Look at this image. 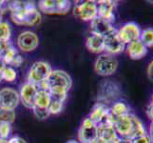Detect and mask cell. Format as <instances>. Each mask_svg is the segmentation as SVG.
Returning <instances> with one entry per match:
<instances>
[{"label":"cell","mask_w":153,"mask_h":143,"mask_svg":"<svg viewBox=\"0 0 153 143\" xmlns=\"http://www.w3.org/2000/svg\"><path fill=\"white\" fill-rule=\"evenodd\" d=\"M10 132H12V124L6 122H0V139L8 140Z\"/></svg>","instance_id":"f1b7e54d"},{"label":"cell","mask_w":153,"mask_h":143,"mask_svg":"<svg viewBox=\"0 0 153 143\" xmlns=\"http://www.w3.org/2000/svg\"><path fill=\"white\" fill-rule=\"evenodd\" d=\"M146 73H147V76H149V80L153 81V60H151L149 62V66H147Z\"/></svg>","instance_id":"836d02e7"},{"label":"cell","mask_w":153,"mask_h":143,"mask_svg":"<svg viewBox=\"0 0 153 143\" xmlns=\"http://www.w3.org/2000/svg\"><path fill=\"white\" fill-rule=\"evenodd\" d=\"M147 135L149 136L150 139H151V143H153V121H151L149 127V131H147Z\"/></svg>","instance_id":"e575fe53"},{"label":"cell","mask_w":153,"mask_h":143,"mask_svg":"<svg viewBox=\"0 0 153 143\" xmlns=\"http://www.w3.org/2000/svg\"><path fill=\"white\" fill-rule=\"evenodd\" d=\"M8 9L13 21L17 25L33 27L40 24L42 20L41 13L34 2L13 1L8 4Z\"/></svg>","instance_id":"6da1fadb"},{"label":"cell","mask_w":153,"mask_h":143,"mask_svg":"<svg viewBox=\"0 0 153 143\" xmlns=\"http://www.w3.org/2000/svg\"><path fill=\"white\" fill-rule=\"evenodd\" d=\"M108 143H126V142H125V140L123 139H121L120 136H117L116 139H114L112 141H110Z\"/></svg>","instance_id":"d590c367"},{"label":"cell","mask_w":153,"mask_h":143,"mask_svg":"<svg viewBox=\"0 0 153 143\" xmlns=\"http://www.w3.org/2000/svg\"><path fill=\"white\" fill-rule=\"evenodd\" d=\"M31 110H33V115H35V118L40 119V120L47 119L51 115V114L49 113V110L45 109V108H39V107H36V106H34V107Z\"/></svg>","instance_id":"f546056e"},{"label":"cell","mask_w":153,"mask_h":143,"mask_svg":"<svg viewBox=\"0 0 153 143\" xmlns=\"http://www.w3.org/2000/svg\"><path fill=\"white\" fill-rule=\"evenodd\" d=\"M7 143H27L24 139L20 136H13L7 140Z\"/></svg>","instance_id":"1f68e13d"},{"label":"cell","mask_w":153,"mask_h":143,"mask_svg":"<svg viewBox=\"0 0 153 143\" xmlns=\"http://www.w3.org/2000/svg\"><path fill=\"white\" fill-rule=\"evenodd\" d=\"M92 143H107V142L104 141L103 139H100V137H97V139H96L95 140H94Z\"/></svg>","instance_id":"8d00e7d4"},{"label":"cell","mask_w":153,"mask_h":143,"mask_svg":"<svg viewBox=\"0 0 153 143\" xmlns=\"http://www.w3.org/2000/svg\"><path fill=\"white\" fill-rule=\"evenodd\" d=\"M86 46L88 50L93 54H104V37L96 34H91L87 38Z\"/></svg>","instance_id":"ffe728a7"},{"label":"cell","mask_w":153,"mask_h":143,"mask_svg":"<svg viewBox=\"0 0 153 143\" xmlns=\"http://www.w3.org/2000/svg\"><path fill=\"white\" fill-rule=\"evenodd\" d=\"M131 118H132V132H131L130 139H129L130 142L132 139H136V137L147 135V130L145 127L143 121L138 116H136L134 114L131 115Z\"/></svg>","instance_id":"7402d4cb"},{"label":"cell","mask_w":153,"mask_h":143,"mask_svg":"<svg viewBox=\"0 0 153 143\" xmlns=\"http://www.w3.org/2000/svg\"><path fill=\"white\" fill-rule=\"evenodd\" d=\"M73 14L85 22H91L98 16L97 2L93 0H87L76 4L73 9Z\"/></svg>","instance_id":"8992f818"},{"label":"cell","mask_w":153,"mask_h":143,"mask_svg":"<svg viewBox=\"0 0 153 143\" xmlns=\"http://www.w3.org/2000/svg\"><path fill=\"white\" fill-rule=\"evenodd\" d=\"M126 51V45L123 43L117 34V30L114 33L104 37V52L110 55L122 54Z\"/></svg>","instance_id":"8fae6325"},{"label":"cell","mask_w":153,"mask_h":143,"mask_svg":"<svg viewBox=\"0 0 153 143\" xmlns=\"http://www.w3.org/2000/svg\"><path fill=\"white\" fill-rule=\"evenodd\" d=\"M62 109H63V102L51 98V103L49 104V107H48L49 113L51 115H57L61 112Z\"/></svg>","instance_id":"83f0119b"},{"label":"cell","mask_w":153,"mask_h":143,"mask_svg":"<svg viewBox=\"0 0 153 143\" xmlns=\"http://www.w3.org/2000/svg\"><path fill=\"white\" fill-rule=\"evenodd\" d=\"M97 137V125L88 118H85L78 131V141L80 143H92Z\"/></svg>","instance_id":"ba28073f"},{"label":"cell","mask_w":153,"mask_h":143,"mask_svg":"<svg viewBox=\"0 0 153 143\" xmlns=\"http://www.w3.org/2000/svg\"><path fill=\"white\" fill-rule=\"evenodd\" d=\"M108 111H109V107L108 105L101 102H97L93 106L91 112L88 115V118L96 125H99L100 123L104 122L105 120L107 115L108 114Z\"/></svg>","instance_id":"ac0fdd59"},{"label":"cell","mask_w":153,"mask_h":143,"mask_svg":"<svg viewBox=\"0 0 153 143\" xmlns=\"http://www.w3.org/2000/svg\"><path fill=\"white\" fill-rule=\"evenodd\" d=\"M2 80H5L7 82H13L17 77V73L15 69L10 66H5L1 73Z\"/></svg>","instance_id":"484cf974"},{"label":"cell","mask_w":153,"mask_h":143,"mask_svg":"<svg viewBox=\"0 0 153 143\" xmlns=\"http://www.w3.org/2000/svg\"><path fill=\"white\" fill-rule=\"evenodd\" d=\"M131 143H151V139L149 135L141 136L131 140Z\"/></svg>","instance_id":"4dcf8cb0"},{"label":"cell","mask_w":153,"mask_h":143,"mask_svg":"<svg viewBox=\"0 0 153 143\" xmlns=\"http://www.w3.org/2000/svg\"><path fill=\"white\" fill-rule=\"evenodd\" d=\"M146 113L147 118H149L151 121H153V104L150 103L146 106Z\"/></svg>","instance_id":"d6a6232c"},{"label":"cell","mask_w":153,"mask_h":143,"mask_svg":"<svg viewBox=\"0 0 153 143\" xmlns=\"http://www.w3.org/2000/svg\"><path fill=\"white\" fill-rule=\"evenodd\" d=\"M46 81L49 86L51 98L64 102L68 92L72 86V80L70 75L62 70H52Z\"/></svg>","instance_id":"7a4b0ae2"},{"label":"cell","mask_w":153,"mask_h":143,"mask_svg":"<svg viewBox=\"0 0 153 143\" xmlns=\"http://www.w3.org/2000/svg\"><path fill=\"white\" fill-rule=\"evenodd\" d=\"M126 51L128 56L133 60H139L145 57L147 54V48L140 39L131 42L126 46Z\"/></svg>","instance_id":"e0dca14e"},{"label":"cell","mask_w":153,"mask_h":143,"mask_svg":"<svg viewBox=\"0 0 153 143\" xmlns=\"http://www.w3.org/2000/svg\"><path fill=\"white\" fill-rule=\"evenodd\" d=\"M151 104H153V94H152V97H151Z\"/></svg>","instance_id":"ab89813d"},{"label":"cell","mask_w":153,"mask_h":143,"mask_svg":"<svg viewBox=\"0 0 153 143\" xmlns=\"http://www.w3.org/2000/svg\"><path fill=\"white\" fill-rule=\"evenodd\" d=\"M12 35L10 26L6 21L0 20V42H8L10 41Z\"/></svg>","instance_id":"d4e9b609"},{"label":"cell","mask_w":153,"mask_h":143,"mask_svg":"<svg viewBox=\"0 0 153 143\" xmlns=\"http://www.w3.org/2000/svg\"><path fill=\"white\" fill-rule=\"evenodd\" d=\"M97 2L98 16L102 17L109 22L115 21V9L117 7V2L111 0H100Z\"/></svg>","instance_id":"2e32d148"},{"label":"cell","mask_w":153,"mask_h":143,"mask_svg":"<svg viewBox=\"0 0 153 143\" xmlns=\"http://www.w3.org/2000/svg\"><path fill=\"white\" fill-rule=\"evenodd\" d=\"M39 45V38L36 34L30 31H22L17 37V46L19 49L25 52H30L36 50Z\"/></svg>","instance_id":"7c38bea8"},{"label":"cell","mask_w":153,"mask_h":143,"mask_svg":"<svg viewBox=\"0 0 153 143\" xmlns=\"http://www.w3.org/2000/svg\"><path fill=\"white\" fill-rule=\"evenodd\" d=\"M120 95L119 87L111 81H105L102 84L98 95V102L108 105L113 103L114 100ZM115 102V101H114Z\"/></svg>","instance_id":"4fadbf2b"},{"label":"cell","mask_w":153,"mask_h":143,"mask_svg":"<svg viewBox=\"0 0 153 143\" xmlns=\"http://www.w3.org/2000/svg\"><path fill=\"white\" fill-rule=\"evenodd\" d=\"M38 89L35 85L29 82H26L20 88L19 97L20 101L28 109H33L35 104V97Z\"/></svg>","instance_id":"5bb4252c"},{"label":"cell","mask_w":153,"mask_h":143,"mask_svg":"<svg viewBox=\"0 0 153 143\" xmlns=\"http://www.w3.org/2000/svg\"><path fill=\"white\" fill-rule=\"evenodd\" d=\"M131 115L132 114L130 113L126 115L118 118L115 120L113 125L118 136L123 139L126 143H131L129 139L131 132H132V118H131Z\"/></svg>","instance_id":"30bf717a"},{"label":"cell","mask_w":153,"mask_h":143,"mask_svg":"<svg viewBox=\"0 0 153 143\" xmlns=\"http://www.w3.org/2000/svg\"><path fill=\"white\" fill-rule=\"evenodd\" d=\"M67 143H80L79 141H75V140H70V141H68Z\"/></svg>","instance_id":"74e56055"},{"label":"cell","mask_w":153,"mask_h":143,"mask_svg":"<svg viewBox=\"0 0 153 143\" xmlns=\"http://www.w3.org/2000/svg\"><path fill=\"white\" fill-rule=\"evenodd\" d=\"M141 29L138 24L134 22H128L124 24L119 30H117V34L121 41L126 46L131 42L139 40L141 35Z\"/></svg>","instance_id":"52a82bcc"},{"label":"cell","mask_w":153,"mask_h":143,"mask_svg":"<svg viewBox=\"0 0 153 143\" xmlns=\"http://www.w3.org/2000/svg\"><path fill=\"white\" fill-rule=\"evenodd\" d=\"M52 69L48 62L36 61L30 68L28 73V82L37 86L49 77Z\"/></svg>","instance_id":"277c9868"},{"label":"cell","mask_w":153,"mask_h":143,"mask_svg":"<svg viewBox=\"0 0 153 143\" xmlns=\"http://www.w3.org/2000/svg\"><path fill=\"white\" fill-rule=\"evenodd\" d=\"M51 97L49 91L47 90H38L35 97V104L34 106L39 108L48 109L49 104L51 103Z\"/></svg>","instance_id":"603a6c76"},{"label":"cell","mask_w":153,"mask_h":143,"mask_svg":"<svg viewBox=\"0 0 153 143\" xmlns=\"http://www.w3.org/2000/svg\"><path fill=\"white\" fill-rule=\"evenodd\" d=\"M71 7V2L66 0H42L37 5L39 12L47 14H66Z\"/></svg>","instance_id":"5b68a950"},{"label":"cell","mask_w":153,"mask_h":143,"mask_svg":"<svg viewBox=\"0 0 153 143\" xmlns=\"http://www.w3.org/2000/svg\"><path fill=\"white\" fill-rule=\"evenodd\" d=\"M140 40L149 49L153 47V28H146L141 31Z\"/></svg>","instance_id":"cb8c5ba5"},{"label":"cell","mask_w":153,"mask_h":143,"mask_svg":"<svg viewBox=\"0 0 153 143\" xmlns=\"http://www.w3.org/2000/svg\"><path fill=\"white\" fill-rule=\"evenodd\" d=\"M0 143H7V140H4V139H0Z\"/></svg>","instance_id":"f35d334b"},{"label":"cell","mask_w":153,"mask_h":143,"mask_svg":"<svg viewBox=\"0 0 153 143\" xmlns=\"http://www.w3.org/2000/svg\"><path fill=\"white\" fill-rule=\"evenodd\" d=\"M118 61L113 56L108 54H101L94 62V71L101 76H112L117 71Z\"/></svg>","instance_id":"3957f363"},{"label":"cell","mask_w":153,"mask_h":143,"mask_svg":"<svg viewBox=\"0 0 153 143\" xmlns=\"http://www.w3.org/2000/svg\"><path fill=\"white\" fill-rule=\"evenodd\" d=\"M15 120L14 110L1 109L0 108V122H6L12 124Z\"/></svg>","instance_id":"4316f807"},{"label":"cell","mask_w":153,"mask_h":143,"mask_svg":"<svg viewBox=\"0 0 153 143\" xmlns=\"http://www.w3.org/2000/svg\"><path fill=\"white\" fill-rule=\"evenodd\" d=\"M116 31L113 23L105 20L102 17L97 16L91 22V34H96L105 37L107 35L114 33Z\"/></svg>","instance_id":"9a60e30c"},{"label":"cell","mask_w":153,"mask_h":143,"mask_svg":"<svg viewBox=\"0 0 153 143\" xmlns=\"http://www.w3.org/2000/svg\"><path fill=\"white\" fill-rule=\"evenodd\" d=\"M20 102L19 93L13 88L5 87L0 90V108L14 110Z\"/></svg>","instance_id":"9c48e42d"},{"label":"cell","mask_w":153,"mask_h":143,"mask_svg":"<svg viewBox=\"0 0 153 143\" xmlns=\"http://www.w3.org/2000/svg\"><path fill=\"white\" fill-rule=\"evenodd\" d=\"M109 114L115 119H117L118 118H121V116L130 114V108L126 102L122 101V100H118V101L113 102L109 107Z\"/></svg>","instance_id":"44dd1931"},{"label":"cell","mask_w":153,"mask_h":143,"mask_svg":"<svg viewBox=\"0 0 153 143\" xmlns=\"http://www.w3.org/2000/svg\"><path fill=\"white\" fill-rule=\"evenodd\" d=\"M97 131H98V137H100V139H103L107 143L112 141L114 139L118 136L114 126L108 122H102L99 125H97Z\"/></svg>","instance_id":"d6986e66"}]
</instances>
